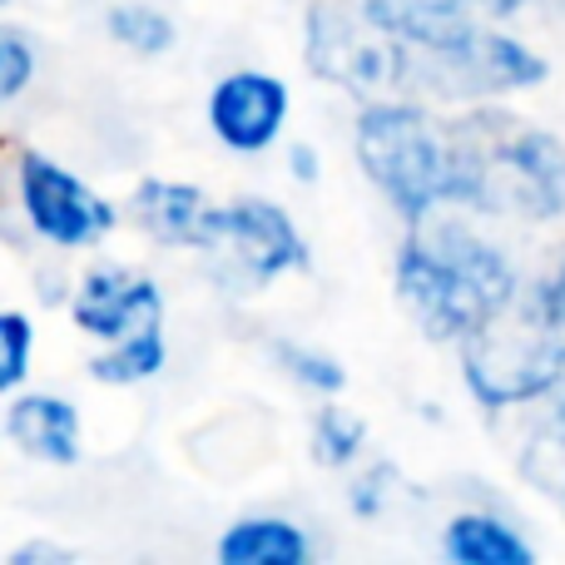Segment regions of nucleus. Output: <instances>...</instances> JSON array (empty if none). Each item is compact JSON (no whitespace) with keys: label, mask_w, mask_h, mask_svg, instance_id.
<instances>
[{"label":"nucleus","mask_w":565,"mask_h":565,"mask_svg":"<svg viewBox=\"0 0 565 565\" xmlns=\"http://www.w3.org/2000/svg\"><path fill=\"white\" fill-rule=\"evenodd\" d=\"M397 292L422 332L437 342L471 338L516 298V268L487 238L461 224L412 218V234L397 254Z\"/></svg>","instance_id":"obj_1"},{"label":"nucleus","mask_w":565,"mask_h":565,"mask_svg":"<svg viewBox=\"0 0 565 565\" xmlns=\"http://www.w3.org/2000/svg\"><path fill=\"white\" fill-rule=\"evenodd\" d=\"M308 70L352 95L402 99V95H467L447 55L417 45L382 25L367 6H322L308 10Z\"/></svg>","instance_id":"obj_2"},{"label":"nucleus","mask_w":565,"mask_h":565,"mask_svg":"<svg viewBox=\"0 0 565 565\" xmlns=\"http://www.w3.org/2000/svg\"><path fill=\"white\" fill-rule=\"evenodd\" d=\"M358 159L407 218H427L437 204H467L471 194L461 129L437 125L402 99H377L358 115Z\"/></svg>","instance_id":"obj_3"},{"label":"nucleus","mask_w":565,"mask_h":565,"mask_svg":"<svg viewBox=\"0 0 565 565\" xmlns=\"http://www.w3.org/2000/svg\"><path fill=\"white\" fill-rule=\"evenodd\" d=\"M461 129L467 149V204L481 214L556 218L565 214V145L546 129L481 115Z\"/></svg>","instance_id":"obj_4"},{"label":"nucleus","mask_w":565,"mask_h":565,"mask_svg":"<svg viewBox=\"0 0 565 565\" xmlns=\"http://www.w3.org/2000/svg\"><path fill=\"white\" fill-rule=\"evenodd\" d=\"M565 377V322L531 298H511L487 328L467 338V387L487 407H511Z\"/></svg>","instance_id":"obj_5"},{"label":"nucleus","mask_w":565,"mask_h":565,"mask_svg":"<svg viewBox=\"0 0 565 565\" xmlns=\"http://www.w3.org/2000/svg\"><path fill=\"white\" fill-rule=\"evenodd\" d=\"M204 254L214 258V274L234 292H254L278 274H288V268L308 264L302 234L268 199H238V204L218 209Z\"/></svg>","instance_id":"obj_6"},{"label":"nucleus","mask_w":565,"mask_h":565,"mask_svg":"<svg viewBox=\"0 0 565 565\" xmlns=\"http://www.w3.org/2000/svg\"><path fill=\"white\" fill-rule=\"evenodd\" d=\"M20 199H25L35 234L60 248H85L115 228V209L45 154L20 159Z\"/></svg>","instance_id":"obj_7"},{"label":"nucleus","mask_w":565,"mask_h":565,"mask_svg":"<svg viewBox=\"0 0 565 565\" xmlns=\"http://www.w3.org/2000/svg\"><path fill=\"white\" fill-rule=\"evenodd\" d=\"M282 119H288V85L264 70H238L224 75L209 95V125L238 154H258L278 139Z\"/></svg>","instance_id":"obj_8"},{"label":"nucleus","mask_w":565,"mask_h":565,"mask_svg":"<svg viewBox=\"0 0 565 565\" xmlns=\"http://www.w3.org/2000/svg\"><path fill=\"white\" fill-rule=\"evenodd\" d=\"M75 322L85 332H95V338L119 342V338H129V332H139V328L164 322V298H159V288L145 274L119 268V264H105V268H89V274L79 278Z\"/></svg>","instance_id":"obj_9"},{"label":"nucleus","mask_w":565,"mask_h":565,"mask_svg":"<svg viewBox=\"0 0 565 565\" xmlns=\"http://www.w3.org/2000/svg\"><path fill=\"white\" fill-rule=\"evenodd\" d=\"M362 6H367L382 25L397 30V35H407V40H417V45L447 55L451 70H457V60L487 35V25L477 20L481 0H362ZM461 85H467V79H461Z\"/></svg>","instance_id":"obj_10"},{"label":"nucleus","mask_w":565,"mask_h":565,"mask_svg":"<svg viewBox=\"0 0 565 565\" xmlns=\"http://www.w3.org/2000/svg\"><path fill=\"white\" fill-rule=\"evenodd\" d=\"M135 218L145 234H154L159 244H179V248H204L214 234L218 209L209 204L199 189L189 184H169V179H149L135 194Z\"/></svg>","instance_id":"obj_11"},{"label":"nucleus","mask_w":565,"mask_h":565,"mask_svg":"<svg viewBox=\"0 0 565 565\" xmlns=\"http://www.w3.org/2000/svg\"><path fill=\"white\" fill-rule=\"evenodd\" d=\"M6 431L25 457L55 461V467H70L79 461V417L65 397L55 392H30V397H15L6 412Z\"/></svg>","instance_id":"obj_12"},{"label":"nucleus","mask_w":565,"mask_h":565,"mask_svg":"<svg viewBox=\"0 0 565 565\" xmlns=\"http://www.w3.org/2000/svg\"><path fill=\"white\" fill-rule=\"evenodd\" d=\"M218 561L224 565H302L308 561V536H302L292 521L248 516L224 531Z\"/></svg>","instance_id":"obj_13"},{"label":"nucleus","mask_w":565,"mask_h":565,"mask_svg":"<svg viewBox=\"0 0 565 565\" xmlns=\"http://www.w3.org/2000/svg\"><path fill=\"white\" fill-rule=\"evenodd\" d=\"M447 556L457 565H531L536 551H531L501 516L467 511V516H457L447 526Z\"/></svg>","instance_id":"obj_14"},{"label":"nucleus","mask_w":565,"mask_h":565,"mask_svg":"<svg viewBox=\"0 0 565 565\" xmlns=\"http://www.w3.org/2000/svg\"><path fill=\"white\" fill-rule=\"evenodd\" d=\"M159 367H164V332H159V322L119 338L115 348L89 362V372H95L99 382H145V377H154Z\"/></svg>","instance_id":"obj_15"},{"label":"nucleus","mask_w":565,"mask_h":565,"mask_svg":"<svg viewBox=\"0 0 565 565\" xmlns=\"http://www.w3.org/2000/svg\"><path fill=\"white\" fill-rule=\"evenodd\" d=\"M521 477L536 491H546V497L565 501V392H561L556 412H551V417L541 422V431L531 437L526 457H521Z\"/></svg>","instance_id":"obj_16"},{"label":"nucleus","mask_w":565,"mask_h":565,"mask_svg":"<svg viewBox=\"0 0 565 565\" xmlns=\"http://www.w3.org/2000/svg\"><path fill=\"white\" fill-rule=\"evenodd\" d=\"M105 25H109V35L125 50H135V55H164V50L174 45V20L154 6H115Z\"/></svg>","instance_id":"obj_17"},{"label":"nucleus","mask_w":565,"mask_h":565,"mask_svg":"<svg viewBox=\"0 0 565 565\" xmlns=\"http://www.w3.org/2000/svg\"><path fill=\"white\" fill-rule=\"evenodd\" d=\"M362 441H367V427L342 407H322L318 422H312V457L322 467H348L362 451Z\"/></svg>","instance_id":"obj_18"},{"label":"nucleus","mask_w":565,"mask_h":565,"mask_svg":"<svg viewBox=\"0 0 565 565\" xmlns=\"http://www.w3.org/2000/svg\"><path fill=\"white\" fill-rule=\"evenodd\" d=\"M278 362H282V367H288L298 382H308V387H318V392H338L342 382H348V372H342L338 362L328 358V352L298 348V342H278Z\"/></svg>","instance_id":"obj_19"},{"label":"nucleus","mask_w":565,"mask_h":565,"mask_svg":"<svg viewBox=\"0 0 565 565\" xmlns=\"http://www.w3.org/2000/svg\"><path fill=\"white\" fill-rule=\"evenodd\" d=\"M0 342H6V358H0V387L15 392L20 377H25V362H30V322L20 312H6L0 318Z\"/></svg>","instance_id":"obj_20"},{"label":"nucleus","mask_w":565,"mask_h":565,"mask_svg":"<svg viewBox=\"0 0 565 565\" xmlns=\"http://www.w3.org/2000/svg\"><path fill=\"white\" fill-rule=\"evenodd\" d=\"M30 65H35V55H30V40L20 35L15 25L10 30H0V95L6 99H15L20 89H25V79H30Z\"/></svg>","instance_id":"obj_21"},{"label":"nucleus","mask_w":565,"mask_h":565,"mask_svg":"<svg viewBox=\"0 0 565 565\" xmlns=\"http://www.w3.org/2000/svg\"><path fill=\"white\" fill-rule=\"evenodd\" d=\"M392 477H397L392 467L367 471V477L358 481V491H352V511H358V516H377V511H382V491H387Z\"/></svg>","instance_id":"obj_22"},{"label":"nucleus","mask_w":565,"mask_h":565,"mask_svg":"<svg viewBox=\"0 0 565 565\" xmlns=\"http://www.w3.org/2000/svg\"><path fill=\"white\" fill-rule=\"evenodd\" d=\"M531 292H536V302L551 312V318H561V322H565V254H561V264L551 268V274L541 278Z\"/></svg>","instance_id":"obj_23"},{"label":"nucleus","mask_w":565,"mask_h":565,"mask_svg":"<svg viewBox=\"0 0 565 565\" xmlns=\"http://www.w3.org/2000/svg\"><path fill=\"white\" fill-rule=\"evenodd\" d=\"M288 164H292V174H298L302 184H308V179H318V154H312L308 145H298V149H292V154H288Z\"/></svg>","instance_id":"obj_24"},{"label":"nucleus","mask_w":565,"mask_h":565,"mask_svg":"<svg viewBox=\"0 0 565 565\" xmlns=\"http://www.w3.org/2000/svg\"><path fill=\"white\" fill-rule=\"evenodd\" d=\"M30 561H70L65 551H55V546H45V541H40V546H25V551H15V556H10V565H30Z\"/></svg>","instance_id":"obj_25"}]
</instances>
